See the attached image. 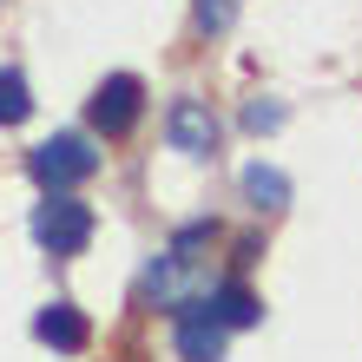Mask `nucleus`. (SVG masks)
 I'll return each instance as SVG.
<instances>
[{"mask_svg":"<svg viewBox=\"0 0 362 362\" xmlns=\"http://www.w3.org/2000/svg\"><path fill=\"white\" fill-rule=\"evenodd\" d=\"M33 112V93H27V79H20L13 66H0V125H20Z\"/></svg>","mask_w":362,"mask_h":362,"instance_id":"10","label":"nucleus"},{"mask_svg":"<svg viewBox=\"0 0 362 362\" xmlns=\"http://www.w3.org/2000/svg\"><path fill=\"white\" fill-rule=\"evenodd\" d=\"M244 125H250V132H276V125H284V105H276V99H250Z\"/></svg>","mask_w":362,"mask_h":362,"instance_id":"11","label":"nucleus"},{"mask_svg":"<svg viewBox=\"0 0 362 362\" xmlns=\"http://www.w3.org/2000/svg\"><path fill=\"white\" fill-rule=\"evenodd\" d=\"M33 244L53 250V257H79L93 244V211L73 198V191H47L33 204Z\"/></svg>","mask_w":362,"mask_h":362,"instance_id":"1","label":"nucleus"},{"mask_svg":"<svg viewBox=\"0 0 362 362\" xmlns=\"http://www.w3.org/2000/svg\"><path fill=\"white\" fill-rule=\"evenodd\" d=\"M244 198H250V211H284L290 204V178L257 158V165H244Z\"/></svg>","mask_w":362,"mask_h":362,"instance_id":"9","label":"nucleus"},{"mask_svg":"<svg viewBox=\"0 0 362 362\" xmlns=\"http://www.w3.org/2000/svg\"><path fill=\"white\" fill-rule=\"evenodd\" d=\"M198 276V264L191 257H178L172 244H165V257H152L145 264V284H139V296L145 303H158V310H178V296H185V284Z\"/></svg>","mask_w":362,"mask_h":362,"instance_id":"6","label":"nucleus"},{"mask_svg":"<svg viewBox=\"0 0 362 362\" xmlns=\"http://www.w3.org/2000/svg\"><path fill=\"white\" fill-rule=\"evenodd\" d=\"M93 132H105V139H125L139 125V112H145V86L132 73H112V79H99V93H93Z\"/></svg>","mask_w":362,"mask_h":362,"instance_id":"3","label":"nucleus"},{"mask_svg":"<svg viewBox=\"0 0 362 362\" xmlns=\"http://www.w3.org/2000/svg\"><path fill=\"white\" fill-rule=\"evenodd\" d=\"M204 303H211V316H218L224 329H250V323L264 316V303H257V296H250L244 284H218V290L204 296Z\"/></svg>","mask_w":362,"mask_h":362,"instance_id":"8","label":"nucleus"},{"mask_svg":"<svg viewBox=\"0 0 362 362\" xmlns=\"http://www.w3.org/2000/svg\"><path fill=\"white\" fill-rule=\"evenodd\" d=\"M27 172H33L40 191H73V185H86L99 172V152L79 132H53L47 145H33V152H27Z\"/></svg>","mask_w":362,"mask_h":362,"instance_id":"2","label":"nucleus"},{"mask_svg":"<svg viewBox=\"0 0 362 362\" xmlns=\"http://www.w3.org/2000/svg\"><path fill=\"white\" fill-rule=\"evenodd\" d=\"M165 139H172V152H185V158H211L218 152V112H211L204 99H178L172 112H165Z\"/></svg>","mask_w":362,"mask_h":362,"instance_id":"4","label":"nucleus"},{"mask_svg":"<svg viewBox=\"0 0 362 362\" xmlns=\"http://www.w3.org/2000/svg\"><path fill=\"white\" fill-rule=\"evenodd\" d=\"M198 27L204 33H224L230 27V0H198Z\"/></svg>","mask_w":362,"mask_h":362,"instance_id":"12","label":"nucleus"},{"mask_svg":"<svg viewBox=\"0 0 362 362\" xmlns=\"http://www.w3.org/2000/svg\"><path fill=\"white\" fill-rule=\"evenodd\" d=\"M33 336H40L47 349H59V356H79V349L93 343V323H86L73 303H47V310L33 316Z\"/></svg>","mask_w":362,"mask_h":362,"instance_id":"7","label":"nucleus"},{"mask_svg":"<svg viewBox=\"0 0 362 362\" xmlns=\"http://www.w3.org/2000/svg\"><path fill=\"white\" fill-rule=\"evenodd\" d=\"M224 336L211 303H178V362H224Z\"/></svg>","mask_w":362,"mask_h":362,"instance_id":"5","label":"nucleus"}]
</instances>
